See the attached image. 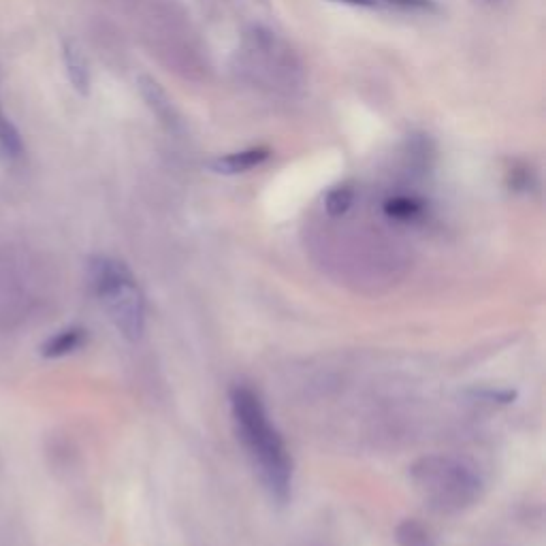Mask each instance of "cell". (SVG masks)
<instances>
[{"mask_svg":"<svg viewBox=\"0 0 546 546\" xmlns=\"http://www.w3.org/2000/svg\"><path fill=\"white\" fill-rule=\"evenodd\" d=\"M0 154L7 160H18L24 154V141L15 124L5 116V111L0 114Z\"/></svg>","mask_w":546,"mask_h":546,"instance_id":"obj_10","label":"cell"},{"mask_svg":"<svg viewBox=\"0 0 546 546\" xmlns=\"http://www.w3.org/2000/svg\"><path fill=\"white\" fill-rule=\"evenodd\" d=\"M376 3H387L404 11H416V13H436L438 5L436 0H376Z\"/></svg>","mask_w":546,"mask_h":546,"instance_id":"obj_13","label":"cell"},{"mask_svg":"<svg viewBox=\"0 0 546 546\" xmlns=\"http://www.w3.org/2000/svg\"><path fill=\"white\" fill-rule=\"evenodd\" d=\"M352 203H355V188L348 186V184H342V186H335L333 190L327 192L325 210L329 216L340 218L350 210Z\"/></svg>","mask_w":546,"mask_h":546,"instance_id":"obj_11","label":"cell"},{"mask_svg":"<svg viewBox=\"0 0 546 546\" xmlns=\"http://www.w3.org/2000/svg\"><path fill=\"white\" fill-rule=\"evenodd\" d=\"M137 84H139L143 101H146V105L152 109V114L158 118V122L165 124L169 131H180L182 118L178 114V109H175L173 101L169 99V94L163 90V86L148 75H141Z\"/></svg>","mask_w":546,"mask_h":546,"instance_id":"obj_5","label":"cell"},{"mask_svg":"<svg viewBox=\"0 0 546 546\" xmlns=\"http://www.w3.org/2000/svg\"><path fill=\"white\" fill-rule=\"evenodd\" d=\"M397 540L401 546H431L427 529L416 521H406L397 529Z\"/></svg>","mask_w":546,"mask_h":546,"instance_id":"obj_12","label":"cell"},{"mask_svg":"<svg viewBox=\"0 0 546 546\" xmlns=\"http://www.w3.org/2000/svg\"><path fill=\"white\" fill-rule=\"evenodd\" d=\"M269 158H271L269 148H263V146L248 148L242 152H231V154L214 158L210 163V169L218 175H239V173H246L265 165Z\"/></svg>","mask_w":546,"mask_h":546,"instance_id":"obj_7","label":"cell"},{"mask_svg":"<svg viewBox=\"0 0 546 546\" xmlns=\"http://www.w3.org/2000/svg\"><path fill=\"white\" fill-rule=\"evenodd\" d=\"M384 214L399 222H412L425 214V203L416 197H393L384 203Z\"/></svg>","mask_w":546,"mask_h":546,"instance_id":"obj_9","label":"cell"},{"mask_svg":"<svg viewBox=\"0 0 546 546\" xmlns=\"http://www.w3.org/2000/svg\"><path fill=\"white\" fill-rule=\"evenodd\" d=\"M0 114H3V103H0Z\"/></svg>","mask_w":546,"mask_h":546,"instance_id":"obj_16","label":"cell"},{"mask_svg":"<svg viewBox=\"0 0 546 546\" xmlns=\"http://www.w3.org/2000/svg\"><path fill=\"white\" fill-rule=\"evenodd\" d=\"M62 62L64 71H67L69 82L73 90L82 96L90 94L92 86V73H90V62L86 58L84 47L79 45L75 39H64L62 41Z\"/></svg>","mask_w":546,"mask_h":546,"instance_id":"obj_6","label":"cell"},{"mask_svg":"<svg viewBox=\"0 0 546 546\" xmlns=\"http://www.w3.org/2000/svg\"><path fill=\"white\" fill-rule=\"evenodd\" d=\"M476 3H478V5H485V7H493V5H497V3H502V0H476Z\"/></svg>","mask_w":546,"mask_h":546,"instance_id":"obj_15","label":"cell"},{"mask_svg":"<svg viewBox=\"0 0 546 546\" xmlns=\"http://www.w3.org/2000/svg\"><path fill=\"white\" fill-rule=\"evenodd\" d=\"M242 56L246 71L254 79H267L269 86L293 88L297 79H301L297 58L271 30L252 28L244 41Z\"/></svg>","mask_w":546,"mask_h":546,"instance_id":"obj_4","label":"cell"},{"mask_svg":"<svg viewBox=\"0 0 546 546\" xmlns=\"http://www.w3.org/2000/svg\"><path fill=\"white\" fill-rule=\"evenodd\" d=\"M88 276L94 295L99 297L114 327L126 340H139L146 331V299L133 271L111 256H92Z\"/></svg>","mask_w":546,"mask_h":546,"instance_id":"obj_2","label":"cell"},{"mask_svg":"<svg viewBox=\"0 0 546 546\" xmlns=\"http://www.w3.org/2000/svg\"><path fill=\"white\" fill-rule=\"evenodd\" d=\"M333 3H342L350 7H376V0H333Z\"/></svg>","mask_w":546,"mask_h":546,"instance_id":"obj_14","label":"cell"},{"mask_svg":"<svg viewBox=\"0 0 546 546\" xmlns=\"http://www.w3.org/2000/svg\"><path fill=\"white\" fill-rule=\"evenodd\" d=\"M231 412L239 440L244 442L265 489L278 504H286L293 489V459L278 429L271 425L261 397L246 384H235Z\"/></svg>","mask_w":546,"mask_h":546,"instance_id":"obj_1","label":"cell"},{"mask_svg":"<svg viewBox=\"0 0 546 546\" xmlns=\"http://www.w3.org/2000/svg\"><path fill=\"white\" fill-rule=\"evenodd\" d=\"M86 342V331L84 329H64L56 335H52L50 340H47L41 346V355L47 359H58V357H67L71 352L79 350Z\"/></svg>","mask_w":546,"mask_h":546,"instance_id":"obj_8","label":"cell"},{"mask_svg":"<svg viewBox=\"0 0 546 546\" xmlns=\"http://www.w3.org/2000/svg\"><path fill=\"white\" fill-rule=\"evenodd\" d=\"M414 483L440 510H459L476 500L480 491L478 476L451 457H429L416 465Z\"/></svg>","mask_w":546,"mask_h":546,"instance_id":"obj_3","label":"cell"}]
</instances>
